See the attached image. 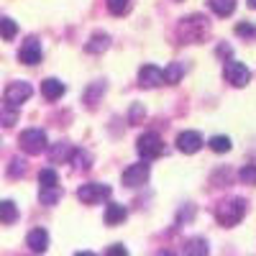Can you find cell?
Segmentation results:
<instances>
[{"label":"cell","mask_w":256,"mask_h":256,"mask_svg":"<svg viewBox=\"0 0 256 256\" xmlns=\"http://www.w3.org/2000/svg\"><path fill=\"white\" fill-rule=\"evenodd\" d=\"M26 244H28V248H31L34 254H44V251L49 248V233H46L44 228H34V230L28 233Z\"/></svg>","instance_id":"obj_11"},{"label":"cell","mask_w":256,"mask_h":256,"mask_svg":"<svg viewBox=\"0 0 256 256\" xmlns=\"http://www.w3.org/2000/svg\"><path fill=\"white\" fill-rule=\"evenodd\" d=\"M16 34H18V26H16V20L13 18H0V36H3L6 41H10V38H16Z\"/></svg>","instance_id":"obj_17"},{"label":"cell","mask_w":256,"mask_h":256,"mask_svg":"<svg viewBox=\"0 0 256 256\" xmlns=\"http://www.w3.org/2000/svg\"><path fill=\"white\" fill-rule=\"evenodd\" d=\"M64 82H59L56 77H49V80H44L41 82V92H44V98L46 100H59L62 95H64Z\"/></svg>","instance_id":"obj_12"},{"label":"cell","mask_w":256,"mask_h":256,"mask_svg":"<svg viewBox=\"0 0 256 256\" xmlns=\"http://www.w3.org/2000/svg\"><path fill=\"white\" fill-rule=\"evenodd\" d=\"M138 82L141 88H159V84H164V72L159 67H154V64H144L141 72H138Z\"/></svg>","instance_id":"obj_9"},{"label":"cell","mask_w":256,"mask_h":256,"mask_svg":"<svg viewBox=\"0 0 256 256\" xmlns=\"http://www.w3.org/2000/svg\"><path fill=\"white\" fill-rule=\"evenodd\" d=\"M226 80L233 84V88H246V84L251 82V72L241 62H228L226 64Z\"/></svg>","instance_id":"obj_7"},{"label":"cell","mask_w":256,"mask_h":256,"mask_svg":"<svg viewBox=\"0 0 256 256\" xmlns=\"http://www.w3.org/2000/svg\"><path fill=\"white\" fill-rule=\"evenodd\" d=\"M77 198L80 202L84 205H95V202H102L110 198V187L108 184H100V182H90V184H82L77 190Z\"/></svg>","instance_id":"obj_2"},{"label":"cell","mask_w":256,"mask_h":256,"mask_svg":"<svg viewBox=\"0 0 256 256\" xmlns=\"http://www.w3.org/2000/svg\"><path fill=\"white\" fill-rule=\"evenodd\" d=\"M248 8H254V10H256V0H248Z\"/></svg>","instance_id":"obj_31"},{"label":"cell","mask_w":256,"mask_h":256,"mask_svg":"<svg viewBox=\"0 0 256 256\" xmlns=\"http://www.w3.org/2000/svg\"><path fill=\"white\" fill-rule=\"evenodd\" d=\"M24 162H20V159H13L10 162V177H20V174H24Z\"/></svg>","instance_id":"obj_29"},{"label":"cell","mask_w":256,"mask_h":256,"mask_svg":"<svg viewBox=\"0 0 256 256\" xmlns=\"http://www.w3.org/2000/svg\"><path fill=\"white\" fill-rule=\"evenodd\" d=\"M208 6L216 16L226 18V16H230L233 10H236V0H208Z\"/></svg>","instance_id":"obj_14"},{"label":"cell","mask_w":256,"mask_h":256,"mask_svg":"<svg viewBox=\"0 0 256 256\" xmlns=\"http://www.w3.org/2000/svg\"><path fill=\"white\" fill-rule=\"evenodd\" d=\"M244 216H246V200H241V198L226 200V202H220V205L216 208V218H218V223L226 226V228L241 223Z\"/></svg>","instance_id":"obj_1"},{"label":"cell","mask_w":256,"mask_h":256,"mask_svg":"<svg viewBox=\"0 0 256 256\" xmlns=\"http://www.w3.org/2000/svg\"><path fill=\"white\" fill-rule=\"evenodd\" d=\"M236 34H238V36L256 38V26H251V24H238V26H236Z\"/></svg>","instance_id":"obj_27"},{"label":"cell","mask_w":256,"mask_h":256,"mask_svg":"<svg viewBox=\"0 0 256 256\" xmlns=\"http://www.w3.org/2000/svg\"><path fill=\"white\" fill-rule=\"evenodd\" d=\"M102 90H105V84H102V82H95L92 88H90L88 92H84V102H95V100L102 95Z\"/></svg>","instance_id":"obj_25"},{"label":"cell","mask_w":256,"mask_h":256,"mask_svg":"<svg viewBox=\"0 0 256 256\" xmlns=\"http://www.w3.org/2000/svg\"><path fill=\"white\" fill-rule=\"evenodd\" d=\"M148 174H152V169H148L146 162L131 164V166L123 172V184H126V187H141V184H146Z\"/></svg>","instance_id":"obj_6"},{"label":"cell","mask_w":256,"mask_h":256,"mask_svg":"<svg viewBox=\"0 0 256 256\" xmlns=\"http://www.w3.org/2000/svg\"><path fill=\"white\" fill-rule=\"evenodd\" d=\"M210 248L205 246V241H190V246H187V254H208Z\"/></svg>","instance_id":"obj_26"},{"label":"cell","mask_w":256,"mask_h":256,"mask_svg":"<svg viewBox=\"0 0 256 256\" xmlns=\"http://www.w3.org/2000/svg\"><path fill=\"white\" fill-rule=\"evenodd\" d=\"M241 182L244 184H256V164H248L241 169Z\"/></svg>","instance_id":"obj_24"},{"label":"cell","mask_w":256,"mask_h":256,"mask_svg":"<svg viewBox=\"0 0 256 256\" xmlns=\"http://www.w3.org/2000/svg\"><path fill=\"white\" fill-rule=\"evenodd\" d=\"M105 254H108V256H126L128 251H126V248H123L120 244H116V246H110V248H108V251H105Z\"/></svg>","instance_id":"obj_30"},{"label":"cell","mask_w":256,"mask_h":256,"mask_svg":"<svg viewBox=\"0 0 256 256\" xmlns=\"http://www.w3.org/2000/svg\"><path fill=\"white\" fill-rule=\"evenodd\" d=\"M128 8H131V0H108V10L113 16H123Z\"/></svg>","instance_id":"obj_22"},{"label":"cell","mask_w":256,"mask_h":256,"mask_svg":"<svg viewBox=\"0 0 256 256\" xmlns=\"http://www.w3.org/2000/svg\"><path fill=\"white\" fill-rule=\"evenodd\" d=\"M70 154H72V148H70L67 144H56V146L52 148V159H54V162H59V159H70Z\"/></svg>","instance_id":"obj_23"},{"label":"cell","mask_w":256,"mask_h":256,"mask_svg":"<svg viewBox=\"0 0 256 256\" xmlns=\"http://www.w3.org/2000/svg\"><path fill=\"white\" fill-rule=\"evenodd\" d=\"M38 198H41V202H44V205H56L59 198H62V192H59V187H41Z\"/></svg>","instance_id":"obj_18"},{"label":"cell","mask_w":256,"mask_h":256,"mask_svg":"<svg viewBox=\"0 0 256 256\" xmlns=\"http://www.w3.org/2000/svg\"><path fill=\"white\" fill-rule=\"evenodd\" d=\"M18 220V208H16V202L13 200H3L0 202V223H16Z\"/></svg>","instance_id":"obj_15"},{"label":"cell","mask_w":256,"mask_h":256,"mask_svg":"<svg viewBox=\"0 0 256 256\" xmlns=\"http://www.w3.org/2000/svg\"><path fill=\"white\" fill-rule=\"evenodd\" d=\"M31 84L28 82H10L8 84V88H6V105H8V108H18V105L20 102H26L28 98H31Z\"/></svg>","instance_id":"obj_5"},{"label":"cell","mask_w":256,"mask_h":256,"mask_svg":"<svg viewBox=\"0 0 256 256\" xmlns=\"http://www.w3.org/2000/svg\"><path fill=\"white\" fill-rule=\"evenodd\" d=\"M230 138H226V136H216V138H210V148L212 152H218V154H226V152H230Z\"/></svg>","instance_id":"obj_21"},{"label":"cell","mask_w":256,"mask_h":256,"mask_svg":"<svg viewBox=\"0 0 256 256\" xmlns=\"http://www.w3.org/2000/svg\"><path fill=\"white\" fill-rule=\"evenodd\" d=\"M38 184L41 187H59V177L54 169H41L38 172Z\"/></svg>","instance_id":"obj_20"},{"label":"cell","mask_w":256,"mask_h":256,"mask_svg":"<svg viewBox=\"0 0 256 256\" xmlns=\"http://www.w3.org/2000/svg\"><path fill=\"white\" fill-rule=\"evenodd\" d=\"M18 59L24 62V64H28V67H34V64H38L41 62V44L36 38H28L24 46H20V52H18Z\"/></svg>","instance_id":"obj_10"},{"label":"cell","mask_w":256,"mask_h":256,"mask_svg":"<svg viewBox=\"0 0 256 256\" xmlns=\"http://www.w3.org/2000/svg\"><path fill=\"white\" fill-rule=\"evenodd\" d=\"M108 36H105V34H95L90 41H88V46H84V49H88L90 54H100V52H105V49H108Z\"/></svg>","instance_id":"obj_16"},{"label":"cell","mask_w":256,"mask_h":256,"mask_svg":"<svg viewBox=\"0 0 256 256\" xmlns=\"http://www.w3.org/2000/svg\"><path fill=\"white\" fill-rule=\"evenodd\" d=\"M202 136L198 134V131H182L180 136H177V148L182 154H198L200 148H202Z\"/></svg>","instance_id":"obj_8"},{"label":"cell","mask_w":256,"mask_h":256,"mask_svg":"<svg viewBox=\"0 0 256 256\" xmlns=\"http://www.w3.org/2000/svg\"><path fill=\"white\" fill-rule=\"evenodd\" d=\"M182 74H184V67H182V64H169V67L164 70V80H166L169 84H177V82L182 80Z\"/></svg>","instance_id":"obj_19"},{"label":"cell","mask_w":256,"mask_h":256,"mask_svg":"<svg viewBox=\"0 0 256 256\" xmlns=\"http://www.w3.org/2000/svg\"><path fill=\"white\" fill-rule=\"evenodd\" d=\"M138 154L144 156V159H156V156H162L164 154V141L156 136V134H144L141 138H138Z\"/></svg>","instance_id":"obj_4"},{"label":"cell","mask_w":256,"mask_h":256,"mask_svg":"<svg viewBox=\"0 0 256 256\" xmlns=\"http://www.w3.org/2000/svg\"><path fill=\"white\" fill-rule=\"evenodd\" d=\"M0 120H3V126H13V123L18 120L16 108H13V110H3V113H0Z\"/></svg>","instance_id":"obj_28"},{"label":"cell","mask_w":256,"mask_h":256,"mask_svg":"<svg viewBox=\"0 0 256 256\" xmlns=\"http://www.w3.org/2000/svg\"><path fill=\"white\" fill-rule=\"evenodd\" d=\"M18 144L26 154H41L46 148V134L41 131V128H28V131L20 134Z\"/></svg>","instance_id":"obj_3"},{"label":"cell","mask_w":256,"mask_h":256,"mask_svg":"<svg viewBox=\"0 0 256 256\" xmlns=\"http://www.w3.org/2000/svg\"><path fill=\"white\" fill-rule=\"evenodd\" d=\"M126 216H128V210L123 208V205H118V202H113V205H108L105 208V223L108 226H118V223H123L126 220Z\"/></svg>","instance_id":"obj_13"}]
</instances>
